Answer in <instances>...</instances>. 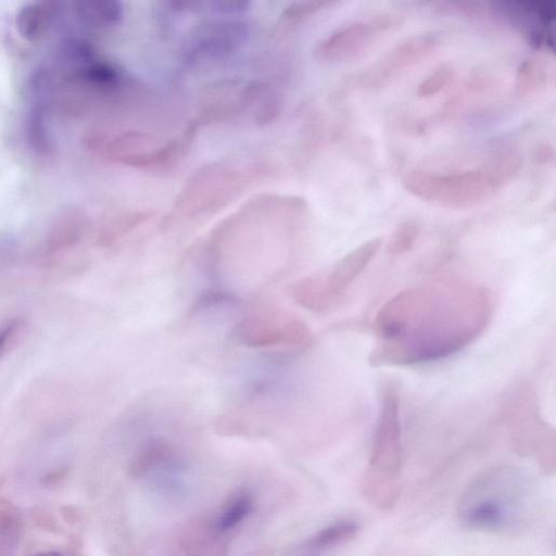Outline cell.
<instances>
[{
	"label": "cell",
	"instance_id": "obj_1",
	"mask_svg": "<svg viewBox=\"0 0 556 556\" xmlns=\"http://www.w3.org/2000/svg\"><path fill=\"white\" fill-rule=\"evenodd\" d=\"M494 301L484 287L441 279L409 288L378 312L369 363L405 366L450 356L473 342L492 318Z\"/></svg>",
	"mask_w": 556,
	"mask_h": 556
},
{
	"label": "cell",
	"instance_id": "obj_2",
	"mask_svg": "<svg viewBox=\"0 0 556 556\" xmlns=\"http://www.w3.org/2000/svg\"><path fill=\"white\" fill-rule=\"evenodd\" d=\"M533 482L518 468L495 466L478 475L457 504V519L471 531L513 535L526 530L538 507Z\"/></svg>",
	"mask_w": 556,
	"mask_h": 556
},
{
	"label": "cell",
	"instance_id": "obj_3",
	"mask_svg": "<svg viewBox=\"0 0 556 556\" xmlns=\"http://www.w3.org/2000/svg\"><path fill=\"white\" fill-rule=\"evenodd\" d=\"M402 431L396 389L386 384L380 394L372 448L362 480V493L378 509L391 508L399 496Z\"/></svg>",
	"mask_w": 556,
	"mask_h": 556
},
{
	"label": "cell",
	"instance_id": "obj_4",
	"mask_svg": "<svg viewBox=\"0 0 556 556\" xmlns=\"http://www.w3.org/2000/svg\"><path fill=\"white\" fill-rule=\"evenodd\" d=\"M403 186L414 197L446 208H468L492 198L501 178L491 170L437 174L415 169L403 178Z\"/></svg>",
	"mask_w": 556,
	"mask_h": 556
},
{
	"label": "cell",
	"instance_id": "obj_5",
	"mask_svg": "<svg viewBox=\"0 0 556 556\" xmlns=\"http://www.w3.org/2000/svg\"><path fill=\"white\" fill-rule=\"evenodd\" d=\"M508 428L515 448L533 457L545 470L555 465L554 430L541 418L535 393L522 386L508 402Z\"/></svg>",
	"mask_w": 556,
	"mask_h": 556
},
{
	"label": "cell",
	"instance_id": "obj_6",
	"mask_svg": "<svg viewBox=\"0 0 556 556\" xmlns=\"http://www.w3.org/2000/svg\"><path fill=\"white\" fill-rule=\"evenodd\" d=\"M129 469L159 494L178 496L185 490V463L175 447L163 439L146 441L134 454Z\"/></svg>",
	"mask_w": 556,
	"mask_h": 556
},
{
	"label": "cell",
	"instance_id": "obj_7",
	"mask_svg": "<svg viewBox=\"0 0 556 556\" xmlns=\"http://www.w3.org/2000/svg\"><path fill=\"white\" fill-rule=\"evenodd\" d=\"M104 153L121 163L150 169L173 166L187 148V135L164 143L140 132H125L103 141Z\"/></svg>",
	"mask_w": 556,
	"mask_h": 556
},
{
	"label": "cell",
	"instance_id": "obj_8",
	"mask_svg": "<svg viewBox=\"0 0 556 556\" xmlns=\"http://www.w3.org/2000/svg\"><path fill=\"white\" fill-rule=\"evenodd\" d=\"M53 77L46 68H38L30 77L28 104L23 118V134L30 151L38 156L49 155L53 149L50 127V97Z\"/></svg>",
	"mask_w": 556,
	"mask_h": 556
},
{
	"label": "cell",
	"instance_id": "obj_9",
	"mask_svg": "<svg viewBox=\"0 0 556 556\" xmlns=\"http://www.w3.org/2000/svg\"><path fill=\"white\" fill-rule=\"evenodd\" d=\"M388 25L387 17L382 16L341 26L317 43L315 56L326 64L352 62L370 48L377 34Z\"/></svg>",
	"mask_w": 556,
	"mask_h": 556
},
{
	"label": "cell",
	"instance_id": "obj_10",
	"mask_svg": "<svg viewBox=\"0 0 556 556\" xmlns=\"http://www.w3.org/2000/svg\"><path fill=\"white\" fill-rule=\"evenodd\" d=\"M242 184L240 173L224 166H211L186 186L177 207L182 213L195 214L218 206L237 192Z\"/></svg>",
	"mask_w": 556,
	"mask_h": 556
},
{
	"label": "cell",
	"instance_id": "obj_11",
	"mask_svg": "<svg viewBox=\"0 0 556 556\" xmlns=\"http://www.w3.org/2000/svg\"><path fill=\"white\" fill-rule=\"evenodd\" d=\"M437 46L435 36L421 34L401 41L388 52L366 75L365 85L379 88L401 71L429 55Z\"/></svg>",
	"mask_w": 556,
	"mask_h": 556
},
{
	"label": "cell",
	"instance_id": "obj_12",
	"mask_svg": "<svg viewBox=\"0 0 556 556\" xmlns=\"http://www.w3.org/2000/svg\"><path fill=\"white\" fill-rule=\"evenodd\" d=\"M247 36L240 22L212 23L194 34L186 50L187 60L198 61L220 58L237 49Z\"/></svg>",
	"mask_w": 556,
	"mask_h": 556
},
{
	"label": "cell",
	"instance_id": "obj_13",
	"mask_svg": "<svg viewBox=\"0 0 556 556\" xmlns=\"http://www.w3.org/2000/svg\"><path fill=\"white\" fill-rule=\"evenodd\" d=\"M380 238H372L342 256L321 279L323 286L334 302L338 296L365 270L381 245Z\"/></svg>",
	"mask_w": 556,
	"mask_h": 556
},
{
	"label": "cell",
	"instance_id": "obj_14",
	"mask_svg": "<svg viewBox=\"0 0 556 556\" xmlns=\"http://www.w3.org/2000/svg\"><path fill=\"white\" fill-rule=\"evenodd\" d=\"M63 4L58 1H34L17 12L15 25L20 36L29 41L42 40L59 20Z\"/></svg>",
	"mask_w": 556,
	"mask_h": 556
},
{
	"label": "cell",
	"instance_id": "obj_15",
	"mask_svg": "<svg viewBox=\"0 0 556 556\" xmlns=\"http://www.w3.org/2000/svg\"><path fill=\"white\" fill-rule=\"evenodd\" d=\"M358 525L354 520H339L317 531L289 556H324L330 549L354 538Z\"/></svg>",
	"mask_w": 556,
	"mask_h": 556
},
{
	"label": "cell",
	"instance_id": "obj_16",
	"mask_svg": "<svg viewBox=\"0 0 556 556\" xmlns=\"http://www.w3.org/2000/svg\"><path fill=\"white\" fill-rule=\"evenodd\" d=\"M226 536L212 526L210 519L199 520L185 530L181 545L188 556H226Z\"/></svg>",
	"mask_w": 556,
	"mask_h": 556
},
{
	"label": "cell",
	"instance_id": "obj_17",
	"mask_svg": "<svg viewBox=\"0 0 556 556\" xmlns=\"http://www.w3.org/2000/svg\"><path fill=\"white\" fill-rule=\"evenodd\" d=\"M282 323L263 317H245L236 324L232 336L239 343L252 348L283 344Z\"/></svg>",
	"mask_w": 556,
	"mask_h": 556
},
{
	"label": "cell",
	"instance_id": "obj_18",
	"mask_svg": "<svg viewBox=\"0 0 556 556\" xmlns=\"http://www.w3.org/2000/svg\"><path fill=\"white\" fill-rule=\"evenodd\" d=\"M73 13L81 25L99 30L116 26L123 17V7L114 0H80L73 3Z\"/></svg>",
	"mask_w": 556,
	"mask_h": 556
},
{
	"label": "cell",
	"instance_id": "obj_19",
	"mask_svg": "<svg viewBox=\"0 0 556 556\" xmlns=\"http://www.w3.org/2000/svg\"><path fill=\"white\" fill-rule=\"evenodd\" d=\"M553 73L548 56L542 53L529 56L517 74L516 88L520 96L530 97L543 90Z\"/></svg>",
	"mask_w": 556,
	"mask_h": 556
},
{
	"label": "cell",
	"instance_id": "obj_20",
	"mask_svg": "<svg viewBox=\"0 0 556 556\" xmlns=\"http://www.w3.org/2000/svg\"><path fill=\"white\" fill-rule=\"evenodd\" d=\"M253 509V495L250 491L240 490L224 503L220 509L210 519L212 526L224 535L236 529Z\"/></svg>",
	"mask_w": 556,
	"mask_h": 556
},
{
	"label": "cell",
	"instance_id": "obj_21",
	"mask_svg": "<svg viewBox=\"0 0 556 556\" xmlns=\"http://www.w3.org/2000/svg\"><path fill=\"white\" fill-rule=\"evenodd\" d=\"M83 232V225L76 218H66L60 222L49 232L43 244L42 256L51 258L72 247H74L80 239Z\"/></svg>",
	"mask_w": 556,
	"mask_h": 556
},
{
	"label": "cell",
	"instance_id": "obj_22",
	"mask_svg": "<svg viewBox=\"0 0 556 556\" xmlns=\"http://www.w3.org/2000/svg\"><path fill=\"white\" fill-rule=\"evenodd\" d=\"M294 301L311 311H324L333 302L327 294L319 277H308L292 287Z\"/></svg>",
	"mask_w": 556,
	"mask_h": 556
},
{
	"label": "cell",
	"instance_id": "obj_23",
	"mask_svg": "<svg viewBox=\"0 0 556 556\" xmlns=\"http://www.w3.org/2000/svg\"><path fill=\"white\" fill-rule=\"evenodd\" d=\"M420 233V225L415 219L400 223L393 230L387 245L390 255L397 256L410 251Z\"/></svg>",
	"mask_w": 556,
	"mask_h": 556
},
{
	"label": "cell",
	"instance_id": "obj_24",
	"mask_svg": "<svg viewBox=\"0 0 556 556\" xmlns=\"http://www.w3.org/2000/svg\"><path fill=\"white\" fill-rule=\"evenodd\" d=\"M453 77V66L450 63H442L419 84L417 93L421 98L432 97L446 87Z\"/></svg>",
	"mask_w": 556,
	"mask_h": 556
},
{
	"label": "cell",
	"instance_id": "obj_25",
	"mask_svg": "<svg viewBox=\"0 0 556 556\" xmlns=\"http://www.w3.org/2000/svg\"><path fill=\"white\" fill-rule=\"evenodd\" d=\"M25 319L13 317L0 325V358L15 344L25 328Z\"/></svg>",
	"mask_w": 556,
	"mask_h": 556
},
{
	"label": "cell",
	"instance_id": "obj_26",
	"mask_svg": "<svg viewBox=\"0 0 556 556\" xmlns=\"http://www.w3.org/2000/svg\"><path fill=\"white\" fill-rule=\"evenodd\" d=\"M236 296L223 289L218 288H211L205 291H203L198 299L195 300L192 309L199 311L203 308L211 307L213 305H217L220 303H230L235 302Z\"/></svg>",
	"mask_w": 556,
	"mask_h": 556
},
{
	"label": "cell",
	"instance_id": "obj_27",
	"mask_svg": "<svg viewBox=\"0 0 556 556\" xmlns=\"http://www.w3.org/2000/svg\"><path fill=\"white\" fill-rule=\"evenodd\" d=\"M326 4L327 2L321 1L295 3L287 11L286 18L288 23H299L303 18H306L319 11Z\"/></svg>",
	"mask_w": 556,
	"mask_h": 556
},
{
	"label": "cell",
	"instance_id": "obj_28",
	"mask_svg": "<svg viewBox=\"0 0 556 556\" xmlns=\"http://www.w3.org/2000/svg\"><path fill=\"white\" fill-rule=\"evenodd\" d=\"M34 556H62V555L56 552H46V553H40V554L34 555Z\"/></svg>",
	"mask_w": 556,
	"mask_h": 556
}]
</instances>
